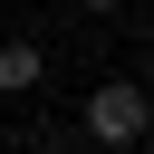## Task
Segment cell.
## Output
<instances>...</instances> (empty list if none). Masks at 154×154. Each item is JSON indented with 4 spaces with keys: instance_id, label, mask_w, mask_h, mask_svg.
I'll return each mask as SVG.
<instances>
[{
    "instance_id": "obj_1",
    "label": "cell",
    "mask_w": 154,
    "mask_h": 154,
    "mask_svg": "<svg viewBox=\"0 0 154 154\" xmlns=\"http://www.w3.org/2000/svg\"><path fill=\"white\" fill-rule=\"evenodd\" d=\"M144 135H154V87H144V77H96L87 106H77V144H96V154H135Z\"/></svg>"
},
{
    "instance_id": "obj_2",
    "label": "cell",
    "mask_w": 154,
    "mask_h": 154,
    "mask_svg": "<svg viewBox=\"0 0 154 154\" xmlns=\"http://www.w3.org/2000/svg\"><path fill=\"white\" fill-rule=\"evenodd\" d=\"M48 87V48L38 38H0V96H38Z\"/></svg>"
},
{
    "instance_id": "obj_3",
    "label": "cell",
    "mask_w": 154,
    "mask_h": 154,
    "mask_svg": "<svg viewBox=\"0 0 154 154\" xmlns=\"http://www.w3.org/2000/svg\"><path fill=\"white\" fill-rule=\"evenodd\" d=\"M38 154H77V135H67V125H48V135H38Z\"/></svg>"
},
{
    "instance_id": "obj_4",
    "label": "cell",
    "mask_w": 154,
    "mask_h": 154,
    "mask_svg": "<svg viewBox=\"0 0 154 154\" xmlns=\"http://www.w3.org/2000/svg\"><path fill=\"white\" fill-rule=\"evenodd\" d=\"M67 10H87V19H116V10H125V0H67Z\"/></svg>"
},
{
    "instance_id": "obj_5",
    "label": "cell",
    "mask_w": 154,
    "mask_h": 154,
    "mask_svg": "<svg viewBox=\"0 0 154 154\" xmlns=\"http://www.w3.org/2000/svg\"><path fill=\"white\" fill-rule=\"evenodd\" d=\"M144 67H154V29H144Z\"/></svg>"
}]
</instances>
